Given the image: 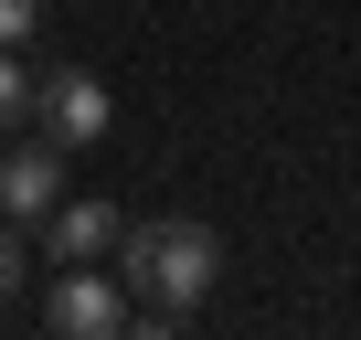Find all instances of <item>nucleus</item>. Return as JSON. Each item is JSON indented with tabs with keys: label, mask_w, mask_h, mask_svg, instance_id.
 Returning <instances> with one entry per match:
<instances>
[{
	"label": "nucleus",
	"mask_w": 361,
	"mask_h": 340,
	"mask_svg": "<svg viewBox=\"0 0 361 340\" xmlns=\"http://www.w3.org/2000/svg\"><path fill=\"white\" fill-rule=\"evenodd\" d=\"M117 266L138 287V329H180V319L213 298V277H224V234L192 224V213H159V224H128Z\"/></svg>",
	"instance_id": "nucleus-1"
},
{
	"label": "nucleus",
	"mask_w": 361,
	"mask_h": 340,
	"mask_svg": "<svg viewBox=\"0 0 361 340\" xmlns=\"http://www.w3.org/2000/svg\"><path fill=\"white\" fill-rule=\"evenodd\" d=\"M64 202V149L54 138H11L0 149V224H43Z\"/></svg>",
	"instance_id": "nucleus-2"
},
{
	"label": "nucleus",
	"mask_w": 361,
	"mask_h": 340,
	"mask_svg": "<svg viewBox=\"0 0 361 340\" xmlns=\"http://www.w3.org/2000/svg\"><path fill=\"white\" fill-rule=\"evenodd\" d=\"M43 319H54L64 340H117V329H138V308H128L96 266H64V287L43 298Z\"/></svg>",
	"instance_id": "nucleus-3"
},
{
	"label": "nucleus",
	"mask_w": 361,
	"mask_h": 340,
	"mask_svg": "<svg viewBox=\"0 0 361 340\" xmlns=\"http://www.w3.org/2000/svg\"><path fill=\"white\" fill-rule=\"evenodd\" d=\"M32 117H43V138H54V149H85V138H106V117H117V107H106V85H96V75H43V85H32Z\"/></svg>",
	"instance_id": "nucleus-4"
},
{
	"label": "nucleus",
	"mask_w": 361,
	"mask_h": 340,
	"mask_svg": "<svg viewBox=\"0 0 361 340\" xmlns=\"http://www.w3.org/2000/svg\"><path fill=\"white\" fill-rule=\"evenodd\" d=\"M43 245H54V266H106L128 245V224H117V202H54L43 213Z\"/></svg>",
	"instance_id": "nucleus-5"
},
{
	"label": "nucleus",
	"mask_w": 361,
	"mask_h": 340,
	"mask_svg": "<svg viewBox=\"0 0 361 340\" xmlns=\"http://www.w3.org/2000/svg\"><path fill=\"white\" fill-rule=\"evenodd\" d=\"M32 128V75H22V43H0V149Z\"/></svg>",
	"instance_id": "nucleus-6"
},
{
	"label": "nucleus",
	"mask_w": 361,
	"mask_h": 340,
	"mask_svg": "<svg viewBox=\"0 0 361 340\" xmlns=\"http://www.w3.org/2000/svg\"><path fill=\"white\" fill-rule=\"evenodd\" d=\"M11 298H22V234L0 224V308H11Z\"/></svg>",
	"instance_id": "nucleus-7"
},
{
	"label": "nucleus",
	"mask_w": 361,
	"mask_h": 340,
	"mask_svg": "<svg viewBox=\"0 0 361 340\" xmlns=\"http://www.w3.org/2000/svg\"><path fill=\"white\" fill-rule=\"evenodd\" d=\"M32 22H43V0H0V43H22Z\"/></svg>",
	"instance_id": "nucleus-8"
}]
</instances>
